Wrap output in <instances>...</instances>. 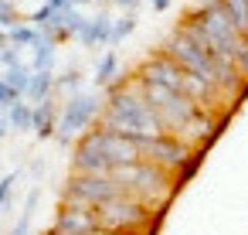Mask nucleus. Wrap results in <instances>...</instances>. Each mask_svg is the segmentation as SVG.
Masks as SVG:
<instances>
[{"label": "nucleus", "mask_w": 248, "mask_h": 235, "mask_svg": "<svg viewBox=\"0 0 248 235\" xmlns=\"http://www.w3.org/2000/svg\"><path fill=\"white\" fill-rule=\"evenodd\" d=\"M95 126L109 133H123V136H163L167 133L156 109L146 102L136 75L119 79L106 89V109L99 113Z\"/></svg>", "instance_id": "1"}, {"label": "nucleus", "mask_w": 248, "mask_h": 235, "mask_svg": "<svg viewBox=\"0 0 248 235\" xmlns=\"http://www.w3.org/2000/svg\"><path fill=\"white\" fill-rule=\"evenodd\" d=\"M129 198L150 204L153 211H163L170 204V198L177 194V177L150 160H136V164H126V167H116L109 174Z\"/></svg>", "instance_id": "2"}, {"label": "nucleus", "mask_w": 248, "mask_h": 235, "mask_svg": "<svg viewBox=\"0 0 248 235\" xmlns=\"http://www.w3.org/2000/svg\"><path fill=\"white\" fill-rule=\"evenodd\" d=\"M106 109V102L99 99V92H78V96H72L65 106H62V123H58V143H72V136H85L89 130L85 126H92L95 119H99V113Z\"/></svg>", "instance_id": "3"}, {"label": "nucleus", "mask_w": 248, "mask_h": 235, "mask_svg": "<svg viewBox=\"0 0 248 235\" xmlns=\"http://www.w3.org/2000/svg\"><path fill=\"white\" fill-rule=\"evenodd\" d=\"M126 191L109 177V174H72L65 184V201L85 204V208H99L112 198H123Z\"/></svg>", "instance_id": "4"}, {"label": "nucleus", "mask_w": 248, "mask_h": 235, "mask_svg": "<svg viewBox=\"0 0 248 235\" xmlns=\"http://www.w3.org/2000/svg\"><path fill=\"white\" fill-rule=\"evenodd\" d=\"M136 143H140V157H143V160H150V164L170 170L173 177H177V170L194 157V147L184 143V140H177V136H170V133H163V136H136Z\"/></svg>", "instance_id": "5"}, {"label": "nucleus", "mask_w": 248, "mask_h": 235, "mask_svg": "<svg viewBox=\"0 0 248 235\" xmlns=\"http://www.w3.org/2000/svg\"><path fill=\"white\" fill-rule=\"evenodd\" d=\"M89 136H92V140H95V147L109 157L112 170H116V167H126V164L143 160V157H140V143H136V136L109 133V130H99V126H92V130H89Z\"/></svg>", "instance_id": "6"}, {"label": "nucleus", "mask_w": 248, "mask_h": 235, "mask_svg": "<svg viewBox=\"0 0 248 235\" xmlns=\"http://www.w3.org/2000/svg\"><path fill=\"white\" fill-rule=\"evenodd\" d=\"M51 228H62V232H72V235H92V232H99V221H95V211H92V208L62 198L58 218H55Z\"/></svg>", "instance_id": "7"}, {"label": "nucleus", "mask_w": 248, "mask_h": 235, "mask_svg": "<svg viewBox=\"0 0 248 235\" xmlns=\"http://www.w3.org/2000/svg\"><path fill=\"white\" fill-rule=\"evenodd\" d=\"M72 174H112L109 157L95 147V140H92L89 133L75 143V153H72Z\"/></svg>", "instance_id": "8"}, {"label": "nucleus", "mask_w": 248, "mask_h": 235, "mask_svg": "<svg viewBox=\"0 0 248 235\" xmlns=\"http://www.w3.org/2000/svg\"><path fill=\"white\" fill-rule=\"evenodd\" d=\"M112 17L109 14H95V17H89L85 21V28H82V34H78V41L85 45V48H95V45H112Z\"/></svg>", "instance_id": "9"}, {"label": "nucleus", "mask_w": 248, "mask_h": 235, "mask_svg": "<svg viewBox=\"0 0 248 235\" xmlns=\"http://www.w3.org/2000/svg\"><path fill=\"white\" fill-rule=\"evenodd\" d=\"M58 123H62V109H58L55 99H45L41 106H34V133H38L41 140L55 136V133H58Z\"/></svg>", "instance_id": "10"}, {"label": "nucleus", "mask_w": 248, "mask_h": 235, "mask_svg": "<svg viewBox=\"0 0 248 235\" xmlns=\"http://www.w3.org/2000/svg\"><path fill=\"white\" fill-rule=\"evenodd\" d=\"M51 92H55V75H51V72H34L24 99H28L31 106H41L45 99H51Z\"/></svg>", "instance_id": "11"}, {"label": "nucleus", "mask_w": 248, "mask_h": 235, "mask_svg": "<svg viewBox=\"0 0 248 235\" xmlns=\"http://www.w3.org/2000/svg\"><path fill=\"white\" fill-rule=\"evenodd\" d=\"M31 75H34V68L31 65H11V68H4V75H0V79H4L17 96H28V85H31Z\"/></svg>", "instance_id": "12"}, {"label": "nucleus", "mask_w": 248, "mask_h": 235, "mask_svg": "<svg viewBox=\"0 0 248 235\" xmlns=\"http://www.w3.org/2000/svg\"><path fill=\"white\" fill-rule=\"evenodd\" d=\"M7 123H11V130H17V133L34 130V106H31V102H14V106L7 109Z\"/></svg>", "instance_id": "13"}, {"label": "nucleus", "mask_w": 248, "mask_h": 235, "mask_svg": "<svg viewBox=\"0 0 248 235\" xmlns=\"http://www.w3.org/2000/svg\"><path fill=\"white\" fill-rule=\"evenodd\" d=\"M51 65H55V41H51L48 34H41L38 45H34V62H31V68H34V72H51Z\"/></svg>", "instance_id": "14"}, {"label": "nucleus", "mask_w": 248, "mask_h": 235, "mask_svg": "<svg viewBox=\"0 0 248 235\" xmlns=\"http://www.w3.org/2000/svg\"><path fill=\"white\" fill-rule=\"evenodd\" d=\"M221 4H224L228 17L234 21V28L248 38V0H221Z\"/></svg>", "instance_id": "15"}, {"label": "nucleus", "mask_w": 248, "mask_h": 235, "mask_svg": "<svg viewBox=\"0 0 248 235\" xmlns=\"http://www.w3.org/2000/svg\"><path fill=\"white\" fill-rule=\"evenodd\" d=\"M7 38H11L14 48H34L38 38H41V31H38L34 24H17L14 31H7Z\"/></svg>", "instance_id": "16"}, {"label": "nucleus", "mask_w": 248, "mask_h": 235, "mask_svg": "<svg viewBox=\"0 0 248 235\" xmlns=\"http://www.w3.org/2000/svg\"><path fill=\"white\" fill-rule=\"evenodd\" d=\"M116 68H119V58L109 51V55H102V62H99V68H95V85L99 89H109L112 85V79H116Z\"/></svg>", "instance_id": "17"}, {"label": "nucleus", "mask_w": 248, "mask_h": 235, "mask_svg": "<svg viewBox=\"0 0 248 235\" xmlns=\"http://www.w3.org/2000/svg\"><path fill=\"white\" fill-rule=\"evenodd\" d=\"M55 89H62V92H72V96H78V92H82V75H78L75 68H68L65 75H58V79H55Z\"/></svg>", "instance_id": "18"}, {"label": "nucleus", "mask_w": 248, "mask_h": 235, "mask_svg": "<svg viewBox=\"0 0 248 235\" xmlns=\"http://www.w3.org/2000/svg\"><path fill=\"white\" fill-rule=\"evenodd\" d=\"M136 31V14H126V17H119L116 24H112V45H119L126 34H133Z\"/></svg>", "instance_id": "19"}, {"label": "nucleus", "mask_w": 248, "mask_h": 235, "mask_svg": "<svg viewBox=\"0 0 248 235\" xmlns=\"http://www.w3.org/2000/svg\"><path fill=\"white\" fill-rule=\"evenodd\" d=\"M0 24H4L7 31H14L21 24V14H17V7L11 4V0H0Z\"/></svg>", "instance_id": "20"}, {"label": "nucleus", "mask_w": 248, "mask_h": 235, "mask_svg": "<svg viewBox=\"0 0 248 235\" xmlns=\"http://www.w3.org/2000/svg\"><path fill=\"white\" fill-rule=\"evenodd\" d=\"M201 157H204V150H194V157H190V160H187V164L177 170V187H180V184H187V181L197 174V167H201Z\"/></svg>", "instance_id": "21"}, {"label": "nucleus", "mask_w": 248, "mask_h": 235, "mask_svg": "<svg viewBox=\"0 0 248 235\" xmlns=\"http://www.w3.org/2000/svg\"><path fill=\"white\" fill-rule=\"evenodd\" d=\"M14 102H21V96H17V92H14L4 79H0V109H11Z\"/></svg>", "instance_id": "22"}, {"label": "nucleus", "mask_w": 248, "mask_h": 235, "mask_svg": "<svg viewBox=\"0 0 248 235\" xmlns=\"http://www.w3.org/2000/svg\"><path fill=\"white\" fill-rule=\"evenodd\" d=\"M14 184H17V174H7L4 181H0V208H4V204L11 201V191H14Z\"/></svg>", "instance_id": "23"}, {"label": "nucleus", "mask_w": 248, "mask_h": 235, "mask_svg": "<svg viewBox=\"0 0 248 235\" xmlns=\"http://www.w3.org/2000/svg\"><path fill=\"white\" fill-rule=\"evenodd\" d=\"M0 65H4V68H11V65H21V55H17V48H14V45L0 51Z\"/></svg>", "instance_id": "24"}, {"label": "nucleus", "mask_w": 248, "mask_h": 235, "mask_svg": "<svg viewBox=\"0 0 248 235\" xmlns=\"http://www.w3.org/2000/svg\"><path fill=\"white\" fill-rule=\"evenodd\" d=\"M116 7H123L126 14H136V7H140V0H112Z\"/></svg>", "instance_id": "25"}, {"label": "nucleus", "mask_w": 248, "mask_h": 235, "mask_svg": "<svg viewBox=\"0 0 248 235\" xmlns=\"http://www.w3.org/2000/svg\"><path fill=\"white\" fill-rule=\"evenodd\" d=\"M48 7H55V11H68L72 7V0H45Z\"/></svg>", "instance_id": "26"}, {"label": "nucleus", "mask_w": 248, "mask_h": 235, "mask_svg": "<svg viewBox=\"0 0 248 235\" xmlns=\"http://www.w3.org/2000/svg\"><path fill=\"white\" fill-rule=\"evenodd\" d=\"M150 4H153V11H167V7H170V0H150Z\"/></svg>", "instance_id": "27"}, {"label": "nucleus", "mask_w": 248, "mask_h": 235, "mask_svg": "<svg viewBox=\"0 0 248 235\" xmlns=\"http://www.w3.org/2000/svg\"><path fill=\"white\" fill-rule=\"evenodd\" d=\"M4 48H11V38H7V31H0V51Z\"/></svg>", "instance_id": "28"}, {"label": "nucleus", "mask_w": 248, "mask_h": 235, "mask_svg": "<svg viewBox=\"0 0 248 235\" xmlns=\"http://www.w3.org/2000/svg\"><path fill=\"white\" fill-rule=\"evenodd\" d=\"M48 235H72V232H62V228H51Z\"/></svg>", "instance_id": "29"}]
</instances>
